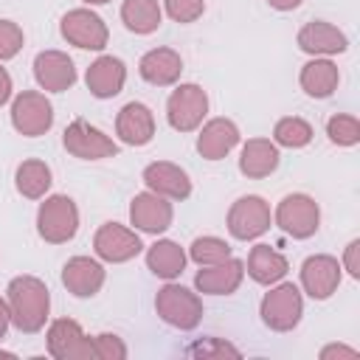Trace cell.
<instances>
[{
	"mask_svg": "<svg viewBox=\"0 0 360 360\" xmlns=\"http://www.w3.org/2000/svg\"><path fill=\"white\" fill-rule=\"evenodd\" d=\"M6 292H8L11 323L25 335L39 332L45 326L48 309H51V292H48L45 281H39L37 276H17L8 281Z\"/></svg>",
	"mask_w": 360,
	"mask_h": 360,
	"instance_id": "obj_1",
	"label": "cell"
},
{
	"mask_svg": "<svg viewBox=\"0 0 360 360\" xmlns=\"http://www.w3.org/2000/svg\"><path fill=\"white\" fill-rule=\"evenodd\" d=\"M37 231L51 245L70 242L76 236V231H79V208H76V202L70 197H65V194L48 197L37 211Z\"/></svg>",
	"mask_w": 360,
	"mask_h": 360,
	"instance_id": "obj_2",
	"label": "cell"
},
{
	"mask_svg": "<svg viewBox=\"0 0 360 360\" xmlns=\"http://www.w3.org/2000/svg\"><path fill=\"white\" fill-rule=\"evenodd\" d=\"M155 312L169 326L188 332L202 318V301L197 298V292H191V290H186L180 284H166L155 295Z\"/></svg>",
	"mask_w": 360,
	"mask_h": 360,
	"instance_id": "obj_3",
	"label": "cell"
},
{
	"mask_svg": "<svg viewBox=\"0 0 360 360\" xmlns=\"http://www.w3.org/2000/svg\"><path fill=\"white\" fill-rule=\"evenodd\" d=\"M259 315L264 321V326H270L273 332H290L298 326L301 315H304V298L301 290L290 281L273 287L270 292H264Z\"/></svg>",
	"mask_w": 360,
	"mask_h": 360,
	"instance_id": "obj_4",
	"label": "cell"
},
{
	"mask_svg": "<svg viewBox=\"0 0 360 360\" xmlns=\"http://www.w3.org/2000/svg\"><path fill=\"white\" fill-rule=\"evenodd\" d=\"M208 112V96L200 84H177L166 101V118L172 124V129L177 132H191L202 124Z\"/></svg>",
	"mask_w": 360,
	"mask_h": 360,
	"instance_id": "obj_5",
	"label": "cell"
},
{
	"mask_svg": "<svg viewBox=\"0 0 360 360\" xmlns=\"http://www.w3.org/2000/svg\"><path fill=\"white\" fill-rule=\"evenodd\" d=\"M276 225L292 239H309L321 225V208L309 194H287L276 208Z\"/></svg>",
	"mask_w": 360,
	"mask_h": 360,
	"instance_id": "obj_6",
	"label": "cell"
},
{
	"mask_svg": "<svg viewBox=\"0 0 360 360\" xmlns=\"http://www.w3.org/2000/svg\"><path fill=\"white\" fill-rule=\"evenodd\" d=\"M11 124L20 135L25 138H37L45 135L53 127V107L45 98V93L37 90H22L14 101H11Z\"/></svg>",
	"mask_w": 360,
	"mask_h": 360,
	"instance_id": "obj_7",
	"label": "cell"
},
{
	"mask_svg": "<svg viewBox=\"0 0 360 360\" xmlns=\"http://www.w3.org/2000/svg\"><path fill=\"white\" fill-rule=\"evenodd\" d=\"M62 143L79 160H101V158L118 155V143L110 135H104L98 127H93V124L82 121V118H76V121H70L65 127Z\"/></svg>",
	"mask_w": 360,
	"mask_h": 360,
	"instance_id": "obj_8",
	"label": "cell"
},
{
	"mask_svg": "<svg viewBox=\"0 0 360 360\" xmlns=\"http://www.w3.org/2000/svg\"><path fill=\"white\" fill-rule=\"evenodd\" d=\"M59 31L70 45H76L82 51H101L107 45V39H110V31H107L104 20L90 8L68 11L62 17V22H59Z\"/></svg>",
	"mask_w": 360,
	"mask_h": 360,
	"instance_id": "obj_9",
	"label": "cell"
},
{
	"mask_svg": "<svg viewBox=\"0 0 360 360\" xmlns=\"http://www.w3.org/2000/svg\"><path fill=\"white\" fill-rule=\"evenodd\" d=\"M270 228V205L256 197V194H248V197H239L231 211H228V231L233 239H256L262 236L264 231Z\"/></svg>",
	"mask_w": 360,
	"mask_h": 360,
	"instance_id": "obj_10",
	"label": "cell"
},
{
	"mask_svg": "<svg viewBox=\"0 0 360 360\" xmlns=\"http://www.w3.org/2000/svg\"><path fill=\"white\" fill-rule=\"evenodd\" d=\"M141 236L132 231V228H124L118 222H104L96 236H93V250L98 259L110 262V264H121V262H129L141 253Z\"/></svg>",
	"mask_w": 360,
	"mask_h": 360,
	"instance_id": "obj_11",
	"label": "cell"
},
{
	"mask_svg": "<svg viewBox=\"0 0 360 360\" xmlns=\"http://www.w3.org/2000/svg\"><path fill=\"white\" fill-rule=\"evenodd\" d=\"M48 354L56 360H90L93 340L70 318H56L48 326Z\"/></svg>",
	"mask_w": 360,
	"mask_h": 360,
	"instance_id": "obj_12",
	"label": "cell"
},
{
	"mask_svg": "<svg viewBox=\"0 0 360 360\" xmlns=\"http://www.w3.org/2000/svg\"><path fill=\"white\" fill-rule=\"evenodd\" d=\"M340 262L326 253H315L301 264V287L309 298L326 301L340 284Z\"/></svg>",
	"mask_w": 360,
	"mask_h": 360,
	"instance_id": "obj_13",
	"label": "cell"
},
{
	"mask_svg": "<svg viewBox=\"0 0 360 360\" xmlns=\"http://www.w3.org/2000/svg\"><path fill=\"white\" fill-rule=\"evenodd\" d=\"M174 219L172 202L155 191H141L129 202V222L143 233H163Z\"/></svg>",
	"mask_w": 360,
	"mask_h": 360,
	"instance_id": "obj_14",
	"label": "cell"
},
{
	"mask_svg": "<svg viewBox=\"0 0 360 360\" xmlns=\"http://www.w3.org/2000/svg\"><path fill=\"white\" fill-rule=\"evenodd\" d=\"M34 76H37V84L42 90L65 93L76 82V68H73V59L68 53H62V51H42L34 59Z\"/></svg>",
	"mask_w": 360,
	"mask_h": 360,
	"instance_id": "obj_15",
	"label": "cell"
},
{
	"mask_svg": "<svg viewBox=\"0 0 360 360\" xmlns=\"http://www.w3.org/2000/svg\"><path fill=\"white\" fill-rule=\"evenodd\" d=\"M143 183L149 191L166 197V200H186L191 194V180L188 174L169 160H155L143 169Z\"/></svg>",
	"mask_w": 360,
	"mask_h": 360,
	"instance_id": "obj_16",
	"label": "cell"
},
{
	"mask_svg": "<svg viewBox=\"0 0 360 360\" xmlns=\"http://www.w3.org/2000/svg\"><path fill=\"white\" fill-rule=\"evenodd\" d=\"M62 284L76 298H90L104 284V267L90 256H73L62 267Z\"/></svg>",
	"mask_w": 360,
	"mask_h": 360,
	"instance_id": "obj_17",
	"label": "cell"
},
{
	"mask_svg": "<svg viewBox=\"0 0 360 360\" xmlns=\"http://www.w3.org/2000/svg\"><path fill=\"white\" fill-rule=\"evenodd\" d=\"M115 132L129 146L149 143L152 135H155V115H152V110L146 104H141V101L124 104L118 110V115H115Z\"/></svg>",
	"mask_w": 360,
	"mask_h": 360,
	"instance_id": "obj_18",
	"label": "cell"
},
{
	"mask_svg": "<svg viewBox=\"0 0 360 360\" xmlns=\"http://www.w3.org/2000/svg\"><path fill=\"white\" fill-rule=\"evenodd\" d=\"M298 48L304 53H312V56H332V53H343L349 48V39L332 22L315 20L298 31Z\"/></svg>",
	"mask_w": 360,
	"mask_h": 360,
	"instance_id": "obj_19",
	"label": "cell"
},
{
	"mask_svg": "<svg viewBox=\"0 0 360 360\" xmlns=\"http://www.w3.org/2000/svg\"><path fill=\"white\" fill-rule=\"evenodd\" d=\"M245 264L239 259H225L219 264H208L194 276V287L205 295H231L242 284Z\"/></svg>",
	"mask_w": 360,
	"mask_h": 360,
	"instance_id": "obj_20",
	"label": "cell"
},
{
	"mask_svg": "<svg viewBox=\"0 0 360 360\" xmlns=\"http://www.w3.org/2000/svg\"><path fill=\"white\" fill-rule=\"evenodd\" d=\"M84 82H87V90L96 98H112V96L121 93V87L127 82V68L118 56H98L87 68Z\"/></svg>",
	"mask_w": 360,
	"mask_h": 360,
	"instance_id": "obj_21",
	"label": "cell"
},
{
	"mask_svg": "<svg viewBox=\"0 0 360 360\" xmlns=\"http://www.w3.org/2000/svg\"><path fill=\"white\" fill-rule=\"evenodd\" d=\"M239 143V127L231 118H211L197 135V152L205 160H222Z\"/></svg>",
	"mask_w": 360,
	"mask_h": 360,
	"instance_id": "obj_22",
	"label": "cell"
},
{
	"mask_svg": "<svg viewBox=\"0 0 360 360\" xmlns=\"http://www.w3.org/2000/svg\"><path fill=\"white\" fill-rule=\"evenodd\" d=\"M138 70H141V76H143L149 84H155V87H169V84H174V82L180 79V73H183V59H180V53L172 51V48H152V51H146V53L141 56Z\"/></svg>",
	"mask_w": 360,
	"mask_h": 360,
	"instance_id": "obj_23",
	"label": "cell"
},
{
	"mask_svg": "<svg viewBox=\"0 0 360 360\" xmlns=\"http://www.w3.org/2000/svg\"><path fill=\"white\" fill-rule=\"evenodd\" d=\"M278 169V146L267 138H250L239 155V172L245 177H267Z\"/></svg>",
	"mask_w": 360,
	"mask_h": 360,
	"instance_id": "obj_24",
	"label": "cell"
},
{
	"mask_svg": "<svg viewBox=\"0 0 360 360\" xmlns=\"http://www.w3.org/2000/svg\"><path fill=\"white\" fill-rule=\"evenodd\" d=\"M301 90L312 98H329L335 90H338V82H340V73H338V65L329 62V59H312L301 68Z\"/></svg>",
	"mask_w": 360,
	"mask_h": 360,
	"instance_id": "obj_25",
	"label": "cell"
},
{
	"mask_svg": "<svg viewBox=\"0 0 360 360\" xmlns=\"http://www.w3.org/2000/svg\"><path fill=\"white\" fill-rule=\"evenodd\" d=\"M287 259L273 250L270 245H256L248 256V276L256 281V284H276L287 276Z\"/></svg>",
	"mask_w": 360,
	"mask_h": 360,
	"instance_id": "obj_26",
	"label": "cell"
},
{
	"mask_svg": "<svg viewBox=\"0 0 360 360\" xmlns=\"http://www.w3.org/2000/svg\"><path fill=\"white\" fill-rule=\"evenodd\" d=\"M146 267H149L155 276L172 281V278H177V276L183 273V267H186V253H183V248H180L177 242H172V239H158V242L146 250Z\"/></svg>",
	"mask_w": 360,
	"mask_h": 360,
	"instance_id": "obj_27",
	"label": "cell"
},
{
	"mask_svg": "<svg viewBox=\"0 0 360 360\" xmlns=\"http://www.w3.org/2000/svg\"><path fill=\"white\" fill-rule=\"evenodd\" d=\"M121 20L132 34H152L160 25L163 11H160L158 0H124Z\"/></svg>",
	"mask_w": 360,
	"mask_h": 360,
	"instance_id": "obj_28",
	"label": "cell"
},
{
	"mask_svg": "<svg viewBox=\"0 0 360 360\" xmlns=\"http://www.w3.org/2000/svg\"><path fill=\"white\" fill-rule=\"evenodd\" d=\"M14 186L28 200L45 197V191L51 188V169H48V163H42V160H22L17 166Z\"/></svg>",
	"mask_w": 360,
	"mask_h": 360,
	"instance_id": "obj_29",
	"label": "cell"
},
{
	"mask_svg": "<svg viewBox=\"0 0 360 360\" xmlns=\"http://www.w3.org/2000/svg\"><path fill=\"white\" fill-rule=\"evenodd\" d=\"M273 138L278 146H287V149H301L312 141V127L298 118V115H287V118H278L276 127H273Z\"/></svg>",
	"mask_w": 360,
	"mask_h": 360,
	"instance_id": "obj_30",
	"label": "cell"
},
{
	"mask_svg": "<svg viewBox=\"0 0 360 360\" xmlns=\"http://www.w3.org/2000/svg\"><path fill=\"white\" fill-rule=\"evenodd\" d=\"M188 256L200 264V267H208V264H219L225 259H231V245L219 236H197L191 242V250Z\"/></svg>",
	"mask_w": 360,
	"mask_h": 360,
	"instance_id": "obj_31",
	"label": "cell"
},
{
	"mask_svg": "<svg viewBox=\"0 0 360 360\" xmlns=\"http://www.w3.org/2000/svg\"><path fill=\"white\" fill-rule=\"evenodd\" d=\"M326 135L332 143L338 146H354L360 141V121L354 115H346V112H338L326 121Z\"/></svg>",
	"mask_w": 360,
	"mask_h": 360,
	"instance_id": "obj_32",
	"label": "cell"
},
{
	"mask_svg": "<svg viewBox=\"0 0 360 360\" xmlns=\"http://www.w3.org/2000/svg\"><path fill=\"white\" fill-rule=\"evenodd\" d=\"M93 357L98 360H124L127 357V346L118 335H110V332H101L93 338Z\"/></svg>",
	"mask_w": 360,
	"mask_h": 360,
	"instance_id": "obj_33",
	"label": "cell"
},
{
	"mask_svg": "<svg viewBox=\"0 0 360 360\" xmlns=\"http://www.w3.org/2000/svg\"><path fill=\"white\" fill-rule=\"evenodd\" d=\"M205 11V0H166V14L174 22H194Z\"/></svg>",
	"mask_w": 360,
	"mask_h": 360,
	"instance_id": "obj_34",
	"label": "cell"
},
{
	"mask_svg": "<svg viewBox=\"0 0 360 360\" xmlns=\"http://www.w3.org/2000/svg\"><path fill=\"white\" fill-rule=\"evenodd\" d=\"M22 48V28L11 20H0V62L17 56Z\"/></svg>",
	"mask_w": 360,
	"mask_h": 360,
	"instance_id": "obj_35",
	"label": "cell"
},
{
	"mask_svg": "<svg viewBox=\"0 0 360 360\" xmlns=\"http://www.w3.org/2000/svg\"><path fill=\"white\" fill-rule=\"evenodd\" d=\"M343 264H346V270H349L352 278H360V242H357V239H352V242L346 245V250H343Z\"/></svg>",
	"mask_w": 360,
	"mask_h": 360,
	"instance_id": "obj_36",
	"label": "cell"
},
{
	"mask_svg": "<svg viewBox=\"0 0 360 360\" xmlns=\"http://www.w3.org/2000/svg\"><path fill=\"white\" fill-rule=\"evenodd\" d=\"M11 98V76L6 68H0V107Z\"/></svg>",
	"mask_w": 360,
	"mask_h": 360,
	"instance_id": "obj_37",
	"label": "cell"
},
{
	"mask_svg": "<svg viewBox=\"0 0 360 360\" xmlns=\"http://www.w3.org/2000/svg\"><path fill=\"white\" fill-rule=\"evenodd\" d=\"M8 323H11V315H8V304H6V301H0V340L6 338V329H8Z\"/></svg>",
	"mask_w": 360,
	"mask_h": 360,
	"instance_id": "obj_38",
	"label": "cell"
},
{
	"mask_svg": "<svg viewBox=\"0 0 360 360\" xmlns=\"http://www.w3.org/2000/svg\"><path fill=\"white\" fill-rule=\"evenodd\" d=\"M332 354H346V357H354L357 352H354V349H346V346H326V349L321 352V357H332Z\"/></svg>",
	"mask_w": 360,
	"mask_h": 360,
	"instance_id": "obj_39",
	"label": "cell"
},
{
	"mask_svg": "<svg viewBox=\"0 0 360 360\" xmlns=\"http://www.w3.org/2000/svg\"><path fill=\"white\" fill-rule=\"evenodd\" d=\"M273 8H278V11H292V8H298L301 6V0H267Z\"/></svg>",
	"mask_w": 360,
	"mask_h": 360,
	"instance_id": "obj_40",
	"label": "cell"
},
{
	"mask_svg": "<svg viewBox=\"0 0 360 360\" xmlns=\"http://www.w3.org/2000/svg\"><path fill=\"white\" fill-rule=\"evenodd\" d=\"M84 3H90V6H104V3H110V0H84Z\"/></svg>",
	"mask_w": 360,
	"mask_h": 360,
	"instance_id": "obj_41",
	"label": "cell"
}]
</instances>
